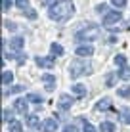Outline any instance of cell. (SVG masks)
<instances>
[{"instance_id":"2e32d148","label":"cell","mask_w":130,"mask_h":132,"mask_svg":"<svg viewBox=\"0 0 130 132\" xmlns=\"http://www.w3.org/2000/svg\"><path fill=\"white\" fill-rule=\"evenodd\" d=\"M100 130H101V132H115V125H113V122L103 121V122L100 125Z\"/></svg>"},{"instance_id":"836d02e7","label":"cell","mask_w":130,"mask_h":132,"mask_svg":"<svg viewBox=\"0 0 130 132\" xmlns=\"http://www.w3.org/2000/svg\"><path fill=\"white\" fill-rule=\"evenodd\" d=\"M52 2V0H44V4H50Z\"/></svg>"},{"instance_id":"4316f807","label":"cell","mask_w":130,"mask_h":132,"mask_svg":"<svg viewBox=\"0 0 130 132\" xmlns=\"http://www.w3.org/2000/svg\"><path fill=\"white\" fill-rule=\"evenodd\" d=\"M10 8H12V0H2V10L8 12Z\"/></svg>"},{"instance_id":"7402d4cb","label":"cell","mask_w":130,"mask_h":132,"mask_svg":"<svg viewBox=\"0 0 130 132\" xmlns=\"http://www.w3.org/2000/svg\"><path fill=\"white\" fill-rule=\"evenodd\" d=\"M115 63H117V65H120V67H124V63H126V57H124L123 54H117V56H115Z\"/></svg>"},{"instance_id":"f1b7e54d","label":"cell","mask_w":130,"mask_h":132,"mask_svg":"<svg viewBox=\"0 0 130 132\" xmlns=\"http://www.w3.org/2000/svg\"><path fill=\"white\" fill-rule=\"evenodd\" d=\"M2 117H4V121H12V111H8V109H4V113H2Z\"/></svg>"},{"instance_id":"603a6c76","label":"cell","mask_w":130,"mask_h":132,"mask_svg":"<svg viewBox=\"0 0 130 132\" xmlns=\"http://www.w3.org/2000/svg\"><path fill=\"white\" fill-rule=\"evenodd\" d=\"M15 6L19 8V10H27V8H29V0H15Z\"/></svg>"},{"instance_id":"ba28073f","label":"cell","mask_w":130,"mask_h":132,"mask_svg":"<svg viewBox=\"0 0 130 132\" xmlns=\"http://www.w3.org/2000/svg\"><path fill=\"white\" fill-rule=\"evenodd\" d=\"M27 103H29V100L17 98L15 102H13V109H15L17 113H27Z\"/></svg>"},{"instance_id":"d6986e66","label":"cell","mask_w":130,"mask_h":132,"mask_svg":"<svg viewBox=\"0 0 130 132\" xmlns=\"http://www.w3.org/2000/svg\"><path fill=\"white\" fill-rule=\"evenodd\" d=\"M119 77H120V79H123V80H128V79H130V67H126V65H124L123 69H120Z\"/></svg>"},{"instance_id":"4fadbf2b","label":"cell","mask_w":130,"mask_h":132,"mask_svg":"<svg viewBox=\"0 0 130 132\" xmlns=\"http://www.w3.org/2000/svg\"><path fill=\"white\" fill-rule=\"evenodd\" d=\"M109 107H111V98H103V100H100V102H98V105H96L98 111H103V109H109Z\"/></svg>"},{"instance_id":"4dcf8cb0","label":"cell","mask_w":130,"mask_h":132,"mask_svg":"<svg viewBox=\"0 0 130 132\" xmlns=\"http://www.w3.org/2000/svg\"><path fill=\"white\" fill-rule=\"evenodd\" d=\"M23 90H25V86H21V84H17V86H13V88H12V92H23Z\"/></svg>"},{"instance_id":"3957f363","label":"cell","mask_w":130,"mask_h":132,"mask_svg":"<svg viewBox=\"0 0 130 132\" xmlns=\"http://www.w3.org/2000/svg\"><path fill=\"white\" fill-rule=\"evenodd\" d=\"M98 36H100V29H98L96 25H90V27H86V29L79 31V33L75 35V38H77L79 42H86V40H94V38H98Z\"/></svg>"},{"instance_id":"9c48e42d","label":"cell","mask_w":130,"mask_h":132,"mask_svg":"<svg viewBox=\"0 0 130 132\" xmlns=\"http://www.w3.org/2000/svg\"><path fill=\"white\" fill-rule=\"evenodd\" d=\"M34 63L38 67H46V69H52L54 67V60L52 57H34Z\"/></svg>"},{"instance_id":"9a60e30c","label":"cell","mask_w":130,"mask_h":132,"mask_svg":"<svg viewBox=\"0 0 130 132\" xmlns=\"http://www.w3.org/2000/svg\"><path fill=\"white\" fill-rule=\"evenodd\" d=\"M50 52H52V56H63V46H61V44H57V42H52Z\"/></svg>"},{"instance_id":"e0dca14e","label":"cell","mask_w":130,"mask_h":132,"mask_svg":"<svg viewBox=\"0 0 130 132\" xmlns=\"http://www.w3.org/2000/svg\"><path fill=\"white\" fill-rule=\"evenodd\" d=\"M12 80H13V73L4 71V73H2V84H10Z\"/></svg>"},{"instance_id":"d4e9b609","label":"cell","mask_w":130,"mask_h":132,"mask_svg":"<svg viewBox=\"0 0 130 132\" xmlns=\"http://www.w3.org/2000/svg\"><path fill=\"white\" fill-rule=\"evenodd\" d=\"M115 79H117V77H115L113 73H109V75H107V79H105V84H107V86H113V84H115Z\"/></svg>"},{"instance_id":"f546056e","label":"cell","mask_w":130,"mask_h":132,"mask_svg":"<svg viewBox=\"0 0 130 132\" xmlns=\"http://www.w3.org/2000/svg\"><path fill=\"white\" fill-rule=\"evenodd\" d=\"M63 132H77V126H75V125H69V126H65V128H63Z\"/></svg>"},{"instance_id":"6da1fadb","label":"cell","mask_w":130,"mask_h":132,"mask_svg":"<svg viewBox=\"0 0 130 132\" xmlns=\"http://www.w3.org/2000/svg\"><path fill=\"white\" fill-rule=\"evenodd\" d=\"M73 13H75V2L73 0H57L48 10V15L54 21H67Z\"/></svg>"},{"instance_id":"1f68e13d","label":"cell","mask_w":130,"mask_h":132,"mask_svg":"<svg viewBox=\"0 0 130 132\" xmlns=\"http://www.w3.org/2000/svg\"><path fill=\"white\" fill-rule=\"evenodd\" d=\"M96 12H100V13L101 12H107V6H105V4H100V6L96 8Z\"/></svg>"},{"instance_id":"5bb4252c","label":"cell","mask_w":130,"mask_h":132,"mask_svg":"<svg viewBox=\"0 0 130 132\" xmlns=\"http://www.w3.org/2000/svg\"><path fill=\"white\" fill-rule=\"evenodd\" d=\"M27 126H29V128H37V126H40L38 117L37 115H27Z\"/></svg>"},{"instance_id":"ac0fdd59","label":"cell","mask_w":130,"mask_h":132,"mask_svg":"<svg viewBox=\"0 0 130 132\" xmlns=\"http://www.w3.org/2000/svg\"><path fill=\"white\" fill-rule=\"evenodd\" d=\"M117 94L120 98H130V86H120V88L117 90Z\"/></svg>"},{"instance_id":"cb8c5ba5","label":"cell","mask_w":130,"mask_h":132,"mask_svg":"<svg viewBox=\"0 0 130 132\" xmlns=\"http://www.w3.org/2000/svg\"><path fill=\"white\" fill-rule=\"evenodd\" d=\"M111 4H113L115 8H120V10H123V8L126 6V0H111Z\"/></svg>"},{"instance_id":"7c38bea8","label":"cell","mask_w":130,"mask_h":132,"mask_svg":"<svg viewBox=\"0 0 130 132\" xmlns=\"http://www.w3.org/2000/svg\"><path fill=\"white\" fill-rule=\"evenodd\" d=\"M73 94L77 98H84V96H86V86H84V84H75L73 86Z\"/></svg>"},{"instance_id":"44dd1931","label":"cell","mask_w":130,"mask_h":132,"mask_svg":"<svg viewBox=\"0 0 130 132\" xmlns=\"http://www.w3.org/2000/svg\"><path fill=\"white\" fill-rule=\"evenodd\" d=\"M10 132H21V125L17 121H10Z\"/></svg>"},{"instance_id":"e575fe53","label":"cell","mask_w":130,"mask_h":132,"mask_svg":"<svg viewBox=\"0 0 130 132\" xmlns=\"http://www.w3.org/2000/svg\"><path fill=\"white\" fill-rule=\"evenodd\" d=\"M126 121H128V122H130V115H128V119H126Z\"/></svg>"},{"instance_id":"5b68a950","label":"cell","mask_w":130,"mask_h":132,"mask_svg":"<svg viewBox=\"0 0 130 132\" xmlns=\"http://www.w3.org/2000/svg\"><path fill=\"white\" fill-rule=\"evenodd\" d=\"M42 132H56L57 130V121L56 119H44L38 126Z\"/></svg>"},{"instance_id":"ffe728a7","label":"cell","mask_w":130,"mask_h":132,"mask_svg":"<svg viewBox=\"0 0 130 132\" xmlns=\"http://www.w3.org/2000/svg\"><path fill=\"white\" fill-rule=\"evenodd\" d=\"M27 100H29V102H33L34 105H38V103H42V98H40L38 94H29V96H27Z\"/></svg>"},{"instance_id":"83f0119b","label":"cell","mask_w":130,"mask_h":132,"mask_svg":"<svg viewBox=\"0 0 130 132\" xmlns=\"http://www.w3.org/2000/svg\"><path fill=\"white\" fill-rule=\"evenodd\" d=\"M84 132H96V126L90 122H84Z\"/></svg>"},{"instance_id":"484cf974","label":"cell","mask_w":130,"mask_h":132,"mask_svg":"<svg viewBox=\"0 0 130 132\" xmlns=\"http://www.w3.org/2000/svg\"><path fill=\"white\" fill-rule=\"evenodd\" d=\"M25 15L29 17V19H37V12L31 10V8H27V10H25Z\"/></svg>"},{"instance_id":"7a4b0ae2","label":"cell","mask_w":130,"mask_h":132,"mask_svg":"<svg viewBox=\"0 0 130 132\" xmlns=\"http://www.w3.org/2000/svg\"><path fill=\"white\" fill-rule=\"evenodd\" d=\"M90 73H92L90 61L77 60L73 65H71V77H73V79H79V77H84V75H90Z\"/></svg>"},{"instance_id":"8fae6325","label":"cell","mask_w":130,"mask_h":132,"mask_svg":"<svg viewBox=\"0 0 130 132\" xmlns=\"http://www.w3.org/2000/svg\"><path fill=\"white\" fill-rule=\"evenodd\" d=\"M23 44H25V40L21 38V36H15V38H12L10 46H12L13 52H17V50H21V48H23Z\"/></svg>"},{"instance_id":"d6a6232c","label":"cell","mask_w":130,"mask_h":132,"mask_svg":"<svg viewBox=\"0 0 130 132\" xmlns=\"http://www.w3.org/2000/svg\"><path fill=\"white\" fill-rule=\"evenodd\" d=\"M4 25H6L8 29H10V31H13V29H15V25H13V23H10V21H6V23H4Z\"/></svg>"},{"instance_id":"8992f818","label":"cell","mask_w":130,"mask_h":132,"mask_svg":"<svg viewBox=\"0 0 130 132\" xmlns=\"http://www.w3.org/2000/svg\"><path fill=\"white\" fill-rule=\"evenodd\" d=\"M73 103H75V100L71 98V96H65V94H61L59 100H57V107H59V109H63V111H67V109L73 105Z\"/></svg>"},{"instance_id":"277c9868","label":"cell","mask_w":130,"mask_h":132,"mask_svg":"<svg viewBox=\"0 0 130 132\" xmlns=\"http://www.w3.org/2000/svg\"><path fill=\"white\" fill-rule=\"evenodd\" d=\"M123 19V13L117 12V10H113V12H105V15H103V25L105 27H109V25H113V23H117V21Z\"/></svg>"},{"instance_id":"30bf717a","label":"cell","mask_w":130,"mask_h":132,"mask_svg":"<svg viewBox=\"0 0 130 132\" xmlns=\"http://www.w3.org/2000/svg\"><path fill=\"white\" fill-rule=\"evenodd\" d=\"M42 80H44V84H46V90H50V92H52L54 86H56V77L48 73V75H44V79H42Z\"/></svg>"},{"instance_id":"52a82bcc","label":"cell","mask_w":130,"mask_h":132,"mask_svg":"<svg viewBox=\"0 0 130 132\" xmlns=\"http://www.w3.org/2000/svg\"><path fill=\"white\" fill-rule=\"evenodd\" d=\"M75 52H77V56H80V57H90L94 54V48L90 44H80V46H77Z\"/></svg>"}]
</instances>
